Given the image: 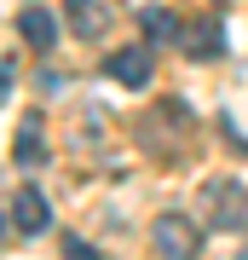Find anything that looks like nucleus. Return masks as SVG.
<instances>
[{
	"mask_svg": "<svg viewBox=\"0 0 248 260\" xmlns=\"http://www.w3.org/2000/svg\"><path fill=\"white\" fill-rule=\"evenodd\" d=\"M18 35L29 41V47H58V18H52V12H46V6H23L18 12Z\"/></svg>",
	"mask_w": 248,
	"mask_h": 260,
	"instance_id": "nucleus-6",
	"label": "nucleus"
},
{
	"mask_svg": "<svg viewBox=\"0 0 248 260\" xmlns=\"http://www.w3.org/2000/svg\"><path fill=\"white\" fill-rule=\"evenodd\" d=\"M104 75L121 87H150V47H116L104 58Z\"/></svg>",
	"mask_w": 248,
	"mask_h": 260,
	"instance_id": "nucleus-3",
	"label": "nucleus"
},
{
	"mask_svg": "<svg viewBox=\"0 0 248 260\" xmlns=\"http://www.w3.org/2000/svg\"><path fill=\"white\" fill-rule=\"evenodd\" d=\"M64 260H104V254H98V249H92V243H81V237H75V243H69V249H64Z\"/></svg>",
	"mask_w": 248,
	"mask_h": 260,
	"instance_id": "nucleus-10",
	"label": "nucleus"
},
{
	"mask_svg": "<svg viewBox=\"0 0 248 260\" xmlns=\"http://www.w3.org/2000/svg\"><path fill=\"white\" fill-rule=\"evenodd\" d=\"M179 41H185V52H191V58H220V52H225V29L208 23V18H202V23H185Z\"/></svg>",
	"mask_w": 248,
	"mask_h": 260,
	"instance_id": "nucleus-7",
	"label": "nucleus"
},
{
	"mask_svg": "<svg viewBox=\"0 0 248 260\" xmlns=\"http://www.w3.org/2000/svg\"><path fill=\"white\" fill-rule=\"evenodd\" d=\"M12 156H18L23 168H35L46 156V145H41V116H23L18 121V133H12Z\"/></svg>",
	"mask_w": 248,
	"mask_h": 260,
	"instance_id": "nucleus-8",
	"label": "nucleus"
},
{
	"mask_svg": "<svg viewBox=\"0 0 248 260\" xmlns=\"http://www.w3.org/2000/svg\"><path fill=\"white\" fill-rule=\"evenodd\" d=\"M150 237H156V254L162 260H196V249H202V232H196L185 214H162Z\"/></svg>",
	"mask_w": 248,
	"mask_h": 260,
	"instance_id": "nucleus-2",
	"label": "nucleus"
},
{
	"mask_svg": "<svg viewBox=\"0 0 248 260\" xmlns=\"http://www.w3.org/2000/svg\"><path fill=\"white\" fill-rule=\"evenodd\" d=\"M64 18H69V29H75L81 41H98L104 29H110V6H104V0H69Z\"/></svg>",
	"mask_w": 248,
	"mask_h": 260,
	"instance_id": "nucleus-5",
	"label": "nucleus"
},
{
	"mask_svg": "<svg viewBox=\"0 0 248 260\" xmlns=\"http://www.w3.org/2000/svg\"><path fill=\"white\" fill-rule=\"evenodd\" d=\"M202 214H208V225H220V232H237V225L248 220V197L237 179H208L202 185Z\"/></svg>",
	"mask_w": 248,
	"mask_h": 260,
	"instance_id": "nucleus-1",
	"label": "nucleus"
},
{
	"mask_svg": "<svg viewBox=\"0 0 248 260\" xmlns=\"http://www.w3.org/2000/svg\"><path fill=\"white\" fill-rule=\"evenodd\" d=\"M138 23H145L150 41H173V35H185L179 18H173V12H162V6H145V12H138Z\"/></svg>",
	"mask_w": 248,
	"mask_h": 260,
	"instance_id": "nucleus-9",
	"label": "nucleus"
},
{
	"mask_svg": "<svg viewBox=\"0 0 248 260\" xmlns=\"http://www.w3.org/2000/svg\"><path fill=\"white\" fill-rule=\"evenodd\" d=\"M46 220H52L46 197H41L35 185H18V197H12V232H23V237H41V232H46Z\"/></svg>",
	"mask_w": 248,
	"mask_h": 260,
	"instance_id": "nucleus-4",
	"label": "nucleus"
}]
</instances>
